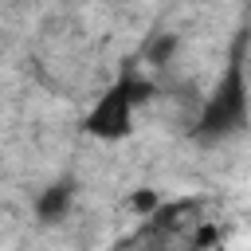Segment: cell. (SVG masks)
Listing matches in <instances>:
<instances>
[{
    "label": "cell",
    "mask_w": 251,
    "mask_h": 251,
    "mask_svg": "<svg viewBox=\"0 0 251 251\" xmlns=\"http://www.w3.org/2000/svg\"><path fill=\"white\" fill-rule=\"evenodd\" d=\"M251 126V82H247V67H243V51L235 47V55L227 59L224 75L216 78L212 94L204 98V110L192 126V137L200 145H220L239 137Z\"/></svg>",
    "instance_id": "cell-1"
},
{
    "label": "cell",
    "mask_w": 251,
    "mask_h": 251,
    "mask_svg": "<svg viewBox=\"0 0 251 251\" xmlns=\"http://www.w3.org/2000/svg\"><path fill=\"white\" fill-rule=\"evenodd\" d=\"M157 94V86L149 78H141L137 71H122L102 94L98 102L86 110L82 118V133L94 141H126L133 133V114L137 106H145Z\"/></svg>",
    "instance_id": "cell-2"
},
{
    "label": "cell",
    "mask_w": 251,
    "mask_h": 251,
    "mask_svg": "<svg viewBox=\"0 0 251 251\" xmlns=\"http://www.w3.org/2000/svg\"><path fill=\"white\" fill-rule=\"evenodd\" d=\"M75 196H78V180H75V176H59V180H51V184L39 188L35 200H31L35 220H39L43 227L63 224V220L71 216V208H75Z\"/></svg>",
    "instance_id": "cell-3"
},
{
    "label": "cell",
    "mask_w": 251,
    "mask_h": 251,
    "mask_svg": "<svg viewBox=\"0 0 251 251\" xmlns=\"http://www.w3.org/2000/svg\"><path fill=\"white\" fill-rule=\"evenodd\" d=\"M176 51H180V35H176V31H169V27H161V31H153V35L145 39L141 59H145V67L165 71V67L176 59Z\"/></svg>",
    "instance_id": "cell-4"
},
{
    "label": "cell",
    "mask_w": 251,
    "mask_h": 251,
    "mask_svg": "<svg viewBox=\"0 0 251 251\" xmlns=\"http://www.w3.org/2000/svg\"><path fill=\"white\" fill-rule=\"evenodd\" d=\"M126 208L137 212V216H157V208H161V192H157V188H133V192L126 196Z\"/></svg>",
    "instance_id": "cell-5"
},
{
    "label": "cell",
    "mask_w": 251,
    "mask_h": 251,
    "mask_svg": "<svg viewBox=\"0 0 251 251\" xmlns=\"http://www.w3.org/2000/svg\"><path fill=\"white\" fill-rule=\"evenodd\" d=\"M208 251H224V247H220V243H216V247H208Z\"/></svg>",
    "instance_id": "cell-6"
}]
</instances>
